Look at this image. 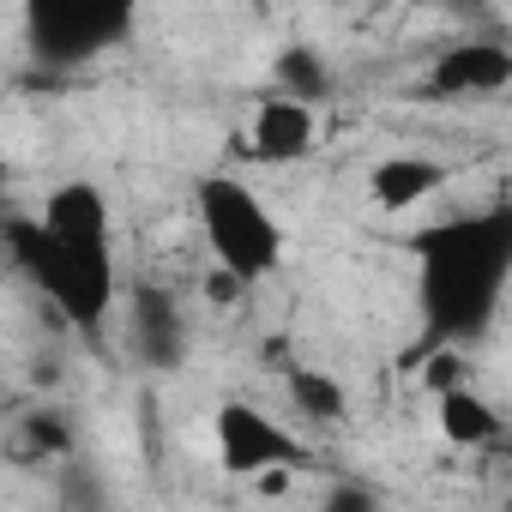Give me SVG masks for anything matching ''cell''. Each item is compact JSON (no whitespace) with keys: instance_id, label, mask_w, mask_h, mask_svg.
Masks as SVG:
<instances>
[{"instance_id":"obj_1","label":"cell","mask_w":512,"mask_h":512,"mask_svg":"<svg viewBox=\"0 0 512 512\" xmlns=\"http://www.w3.org/2000/svg\"><path fill=\"white\" fill-rule=\"evenodd\" d=\"M416 260H422V314H428L434 344L482 338L512 278V205L422 229Z\"/></svg>"},{"instance_id":"obj_8","label":"cell","mask_w":512,"mask_h":512,"mask_svg":"<svg viewBox=\"0 0 512 512\" xmlns=\"http://www.w3.org/2000/svg\"><path fill=\"white\" fill-rule=\"evenodd\" d=\"M320 145V115L296 97H260L253 103V121H247V151L260 163H308Z\"/></svg>"},{"instance_id":"obj_13","label":"cell","mask_w":512,"mask_h":512,"mask_svg":"<svg viewBox=\"0 0 512 512\" xmlns=\"http://www.w3.org/2000/svg\"><path fill=\"white\" fill-rule=\"evenodd\" d=\"M290 404L308 416V422H344V410H350V392L338 386V374H326V368H290Z\"/></svg>"},{"instance_id":"obj_3","label":"cell","mask_w":512,"mask_h":512,"mask_svg":"<svg viewBox=\"0 0 512 512\" xmlns=\"http://www.w3.org/2000/svg\"><path fill=\"white\" fill-rule=\"evenodd\" d=\"M193 205L217 272H229L235 284H260L284 266V229L241 175H199Z\"/></svg>"},{"instance_id":"obj_2","label":"cell","mask_w":512,"mask_h":512,"mask_svg":"<svg viewBox=\"0 0 512 512\" xmlns=\"http://www.w3.org/2000/svg\"><path fill=\"white\" fill-rule=\"evenodd\" d=\"M7 247H13V266L43 290V302H49L73 332H103V326H109L115 290H121L115 253L61 247V241H55L43 223H31V217H13V223H7Z\"/></svg>"},{"instance_id":"obj_11","label":"cell","mask_w":512,"mask_h":512,"mask_svg":"<svg viewBox=\"0 0 512 512\" xmlns=\"http://www.w3.org/2000/svg\"><path fill=\"white\" fill-rule=\"evenodd\" d=\"M434 422H440V440H446V446H464V452H482V446H494V440L506 434L500 410H494L482 392H470V386L440 392V398H434Z\"/></svg>"},{"instance_id":"obj_5","label":"cell","mask_w":512,"mask_h":512,"mask_svg":"<svg viewBox=\"0 0 512 512\" xmlns=\"http://www.w3.org/2000/svg\"><path fill=\"white\" fill-rule=\"evenodd\" d=\"M211 440H217V464L229 476H272V470H308V446L278 422L266 416L260 404H217L211 416Z\"/></svg>"},{"instance_id":"obj_10","label":"cell","mask_w":512,"mask_h":512,"mask_svg":"<svg viewBox=\"0 0 512 512\" xmlns=\"http://www.w3.org/2000/svg\"><path fill=\"white\" fill-rule=\"evenodd\" d=\"M452 181V169L440 157H416V151H392L368 169V205L374 211H416L422 199H434Z\"/></svg>"},{"instance_id":"obj_7","label":"cell","mask_w":512,"mask_h":512,"mask_svg":"<svg viewBox=\"0 0 512 512\" xmlns=\"http://www.w3.org/2000/svg\"><path fill=\"white\" fill-rule=\"evenodd\" d=\"M61 247H79V253H115V217H109V193L97 181H61L49 199H43V217H37Z\"/></svg>"},{"instance_id":"obj_14","label":"cell","mask_w":512,"mask_h":512,"mask_svg":"<svg viewBox=\"0 0 512 512\" xmlns=\"http://www.w3.org/2000/svg\"><path fill=\"white\" fill-rule=\"evenodd\" d=\"M320 512H380V494H374V488H362V482H332Z\"/></svg>"},{"instance_id":"obj_6","label":"cell","mask_w":512,"mask_h":512,"mask_svg":"<svg viewBox=\"0 0 512 512\" xmlns=\"http://www.w3.org/2000/svg\"><path fill=\"white\" fill-rule=\"evenodd\" d=\"M127 350L151 374H169V368L187 362V320H181L169 290H157V284H133L127 290Z\"/></svg>"},{"instance_id":"obj_9","label":"cell","mask_w":512,"mask_h":512,"mask_svg":"<svg viewBox=\"0 0 512 512\" xmlns=\"http://www.w3.org/2000/svg\"><path fill=\"white\" fill-rule=\"evenodd\" d=\"M512 85V49L506 43H452L428 67V91L440 97H494Z\"/></svg>"},{"instance_id":"obj_4","label":"cell","mask_w":512,"mask_h":512,"mask_svg":"<svg viewBox=\"0 0 512 512\" xmlns=\"http://www.w3.org/2000/svg\"><path fill=\"white\" fill-rule=\"evenodd\" d=\"M25 25H31V49L49 67H79L133 31V7H115V0H49V7L25 13Z\"/></svg>"},{"instance_id":"obj_12","label":"cell","mask_w":512,"mask_h":512,"mask_svg":"<svg viewBox=\"0 0 512 512\" xmlns=\"http://www.w3.org/2000/svg\"><path fill=\"white\" fill-rule=\"evenodd\" d=\"M278 97H296V103H320V97H332V67H326V55L320 49H308V43H290L284 55H278Z\"/></svg>"},{"instance_id":"obj_16","label":"cell","mask_w":512,"mask_h":512,"mask_svg":"<svg viewBox=\"0 0 512 512\" xmlns=\"http://www.w3.org/2000/svg\"><path fill=\"white\" fill-rule=\"evenodd\" d=\"M506 512H512V494H506Z\"/></svg>"},{"instance_id":"obj_15","label":"cell","mask_w":512,"mask_h":512,"mask_svg":"<svg viewBox=\"0 0 512 512\" xmlns=\"http://www.w3.org/2000/svg\"><path fill=\"white\" fill-rule=\"evenodd\" d=\"M25 428L37 434V446H43V452H67V422H61V416H49V410H37V416H31Z\"/></svg>"}]
</instances>
